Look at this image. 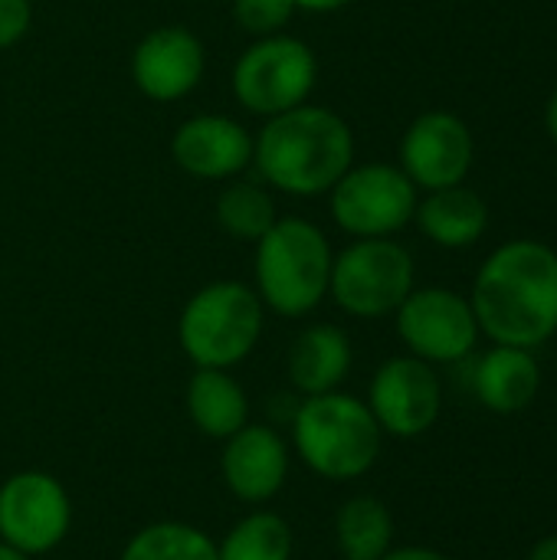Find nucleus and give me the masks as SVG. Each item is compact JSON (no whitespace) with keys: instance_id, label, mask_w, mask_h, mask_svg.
Instances as JSON below:
<instances>
[{"instance_id":"nucleus-1","label":"nucleus","mask_w":557,"mask_h":560,"mask_svg":"<svg viewBox=\"0 0 557 560\" xmlns=\"http://www.w3.org/2000/svg\"><path fill=\"white\" fill-rule=\"evenodd\" d=\"M469 305L489 341L542 348L557 335V253L538 240L499 246L479 266Z\"/></svg>"},{"instance_id":"nucleus-2","label":"nucleus","mask_w":557,"mask_h":560,"mask_svg":"<svg viewBox=\"0 0 557 560\" xmlns=\"http://www.w3.org/2000/svg\"><path fill=\"white\" fill-rule=\"evenodd\" d=\"M355 164L351 125L325 105H295L253 135V167L263 184L292 197L328 194Z\"/></svg>"},{"instance_id":"nucleus-3","label":"nucleus","mask_w":557,"mask_h":560,"mask_svg":"<svg viewBox=\"0 0 557 560\" xmlns=\"http://www.w3.org/2000/svg\"><path fill=\"white\" fill-rule=\"evenodd\" d=\"M289 430L299 463L325 482H355L368 476L384 443L368 404L345 390L302 397Z\"/></svg>"},{"instance_id":"nucleus-4","label":"nucleus","mask_w":557,"mask_h":560,"mask_svg":"<svg viewBox=\"0 0 557 560\" xmlns=\"http://www.w3.org/2000/svg\"><path fill=\"white\" fill-rule=\"evenodd\" d=\"M332 243L318 223L305 217H279L256 243L253 289L266 312L279 318H305L328 299Z\"/></svg>"},{"instance_id":"nucleus-5","label":"nucleus","mask_w":557,"mask_h":560,"mask_svg":"<svg viewBox=\"0 0 557 560\" xmlns=\"http://www.w3.org/2000/svg\"><path fill=\"white\" fill-rule=\"evenodd\" d=\"M266 328V305L240 279H217L197 289L177 318V345L194 368L233 371L243 364Z\"/></svg>"},{"instance_id":"nucleus-6","label":"nucleus","mask_w":557,"mask_h":560,"mask_svg":"<svg viewBox=\"0 0 557 560\" xmlns=\"http://www.w3.org/2000/svg\"><path fill=\"white\" fill-rule=\"evenodd\" d=\"M318 82V59L312 46L292 33H272L253 39L233 62V98L259 118L282 115L305 105Z\"/></svg>"},{"instance_id":"nucleus-7","label":"nucleus","mask_w":557,"mask_h":560,"mask_svg":"<svg viewBox=\"0 0 557 560\" xmlns=\"http://www.w3.org/2000/svg\"><path fill=\"white\" fill-rule=\"evenodd\" d=\"M417 269L407 246L391 236L355 240L332 259V302L351 318H387L417 289Z\"/></svg>"},{"instance_id":"nucleus-8","label":"nucleus","mask_w":557,"mask_h":560,"mask_svg":"<svg viewBox=\"0 0 557 560\" xmlns=\"http://www.w3.org/2000/svg\"><path fill=\"white\" fill-rule=\"evenodd\" d=\"M420 190L397 164H351L328 190L332 220L355 240H378L401 233L414 213Z\"/></svg>"},{"instance_id":"nucleus-9","label":"nucleus","mask_w":557,"mask_h":560,"mask_svg":"<svg viewBox=\"0 0 557 560\" xmlns=\"http://www.w3.org/2000/svg\"><path fill=\"white\" fill-rule=\"evenodd\" d=\"M72 528V499L66 486L39 469L13 472L0 482V541L43 558L56 551Z\"/></svg>"},{"instance_id":"nucleus-10","label":"nucleus","mask_w":557,"mask_h":560,"mask_svg":"<svg viewBox=\"0 0 557 560\" xmlns=\"http://www.w3.org/2000/svg\"><path fill=\"white\" fill-rule=\"evenodd\" d=\"M404 348L427 364H460L479 341V322L469 299L453 289H414L394 312Z\"/></svg>"},{"instance_id":"nucleus-11","label":"nucleus","mask_w":557,"mask_h":560,"mask_svg":"<svg viewBox=\"0 0 557 560\" xmlns=\"http://www.w3.org/2000/svg\"><path fill=\"white\" fill-rule=\"evenodd\" d=\"M364 404L374 413L384 436L417 440L430 433L440 420L443 384L433 364L414 354H397L374 371Z\"/></svg>"},{"instance_id":"nucleus-12","label":"nucleus","mask_w":557,"mask_h":560,"mask_svg":"<svg viewBox=\"0 0 557 560\" xmlns=\"http://www.w3.org/2000/svg\"><path fill=\"white\" fill-rule=\"evenodd\" d=\"M476 158L469 125L453 112L417 115L401 138V171L417 190H443L463 184Z\"/></svg>"},{"instance_id":"nucleus-13","label":"nucleus","mask_w":557,"mask_h":560,"mask_svg":"<svg viewBox=\"0 0 557 560\" xmlns=\"http://www.w3.org/2000/svg\"><path fill=\"white\" fill-rule=\"evenodd\" d=\"M207 72L200 36L181 23L148 30L131 49V82L151 102L187 98Z\"/></svg>"},{"instance_id":"nucleus-14","label":"nucleus","mask_w":557,"mask_h":560,"mask_svg":"<svg viewBox=\"0 0 557 560\" xmlns=\"http://www.w3.org/2000/svg\"><path fill=\"white\" fill-rule=\"evenodd\" d=\"M289 466H292L289 440L269 423L250 420L243 430L223 440L220 476L227 492L243 505L256 509L272 502L289 479Z\"/></svg>"},{"instance_id":"nucleus-15","label":"nucleus","mask_w":557,"mask_h":560,"mask_svg":"<svg viewBox=\"0 0 557 560\" xmlns=\"http://www.w3.org/2000/svg\"><path fill=\"white\" fill-rule=\"evenodd\" d=\"M174 164L197 180H233L253 167V135L230 115H190L171 138Z\"/></svg>"},{"instance_id":"nucleus-16","label":"nucleus","mask_w":557,"mask_h":560,"mask_svg":"<svg viewBox=\"0 0 557 560\" xmlns=\"http://www.w3.org/2000/svg\"><path fill=\"white\" fill-rule=\"evenodd\" d=\"M351 338L332 322L305 325L286 351V377L302 397L341 390L345 377L351 374Z\"/></svg>"},{"instance_id":"nucleus-17","label":"nucleus","mask_w":557,"mask_h":560,"mask_svg":"<svg viewBox=\"0 0 557 560\" xmlns=\"http://www.w3.org/2000/svg\"><path fill=\"white\" fill-rule=\"evenodd\" d=\"M542 390V368L532 351L496 345L473 368V394L476 400L499 417L522 413L535 404Z\"/></svg>"},{"instance_id":"nucleus-18","label":"nucleus","mask_w":557,"mask_h":560,"mask_svg":"<svg viewBox=\"0 0 557 560\" xmlns=\"http://www.w3.org/2000/svg\"><path fill=\"white\" fill-rule=\"evenodd\" d=\"M423 236L443 249H466L489 230V203L466 184L430 190L414 213Z\"/></svg>"},{"instance_id":"nucleus-19","label":"nucleus","mask_w":557,"mask_h":560,"mask_svg":"<svg viewBox=\"0 0 557 560\" xmlns=\"http://www.w3.org/2000/svg\"><path fill=\"white\" fill-rule=\"evenodd\" d=\"M184 407H187L190 423L207 440L223 443L250 423V397L243 384L233 377V371L194 368L187 390H184Z\"/></svg>"},{"instance_id":"nucleus-20","label":"nucleus","mask_w":557,"mask_h":560,"mask_svg":"<svg viewBox=\"0 0 557 560\" xmlns=\"http://www.w3.org/2000/svg\"><path fill=\"white\" fill-rule=\"evenodd\" d=\"M341 560H381L394 548V515L378 495H351L335 515Z\"/></svg>"},{"instance_id":"nucleus-21","label":"nucleus","mask_w":557,"mask_h":560,"mask_svg":"<svg viewBox=\"0 0 557 560\" xmlns=\"http://www.w3.org/2000/svg\"><path fill=\"white\" fill-rule=\"evenodd\" d=\"M213 217H217V226L230 240L253 243V246L279 220L272 190L263 187V180H243V177H233L223 184V190L217 194V203H213Z\"/></svg>"},{"instance_id":"nucleus-22","label":"nucleus","mask_w":557,"mask_h":560,"mask_svg":"<svg viewBox=\"0 0 557 560\" xmlns=\"http://www.w3.org/2000/svg\"><path fill=\"white\" fill-rule=\"evenodd\" d=\"M295 555V535L292 525L279 512H250L243 515L220 541V560H292Z\"/></svg>"},{"instance_id":"nucleus-23","label":"nucleus","mask_w":557,"mask_h":560,"mask_svg":"<svg viewBox=\"0 0 557 560\" xmlns=\"http://www.w3.org/2000/svg\"><path fill=\"white\" fill-rule=\"evenodd\" d=\"M118 560H220L217 541L187 522H154L128 538Z\"/></svg>"},{"instance_id":"nucleus-24","label":"nucleus","mask_w":557,"mask_h":560,"mask_svg":"<svg viewBox=\"0 0 557 560\" xmlns=\"http://www.w3.org/2000/svg\"><path fill=\"white\" fill-rule=\"evenodd\" d=\"M230 13L243 33L259 39V36L286 33L289 20L295 13V0H233Z\"/></svg>"},{"instance_id":"nucleus-25","label":"nucleus","mask_w":557,"mask_h":560,"mask_svg":"<svg viewBox=\"0 0 557 560\" xmlns=\"http://www.w3.org/2000/svg\"><path fill=\"white\" fill-rule=\"evenodd\" d=\"M33 26V3L30 0H0V52L16 46Z\"/></svg>"},{"instance_id":"nucleus-26","label":"nucleus","mask_w":557,"mask_h":560,"mask_svg":"<svg viewBox=\"0 0 557 560\" xmlns=\"http://www.w3.org/2000/svg\"><path fill=\"white\" fill-rule=\"evenodd\" d=\"M381 560H453L446 558L443 551H433V548H420V545H407V548H391Z\"/></svg>"},{"instance_id":"nucleus-27","label":"nucleus","mask_w":557,"mask_h":560,"mask_svg":"<svg viewBox=\"0 0 557 560\" xmlns=\"http://www.w3.org/2000/svg\"><path fill=\"white\" fill-rule=\"evenodd\" d=\"M351 0H295V10H305V13H335L341 7H348Z\"/></svg>"},{"instance_id":"nucleus-28","label":"nucleus","mask_w":557,"mask_h":560,"mask_svg":"<svg viewBox=\"0 0 557 560\" xmlns=\"http://www.w3.org/2000/svg\"><path fill=\"white\" fill-rule=\"evenodd\" d=\"M529 560H557V535L545 538V541H538V545L532 548Z\"/></svg>"},{"instance_id":"nucleus-29","label":"nucleus","mask_w":557,"mask_h":560,"mask_svg":"<svg viewBox=\"0 0 557 560\" xmlns=\"http://www.w3.org/2000/svg\"><path fill=\"white\" fill-rule=\"evenodd\" d=\"M545 121H548V135L555 138V144H557V89H555V95H552V102H548Z\"/></svg>"},{"instance_id":"nucleus-30","label":"nucleus","mask_w":557,"mask_h":560,"mask_svg":"<svg viewBox=\"0 0 557 560\" xmlns=\"http://www.w3.org/2000/svg\"><path fill=\"white\" fill-rule=\"evenodd\" d=\"M0 560H33V558H26L23 551H16V548H10V545H3V541H0Z\"/></svg>"}]
</instances>
